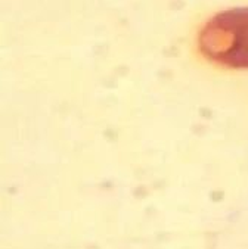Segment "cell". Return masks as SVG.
I'll use <instances>...</instances> for the list:
<instances>
[{
    "label": "cell",
    "mask_w": 248,
    "mask_h": 249,
    "mask_svg": "<svg viewBox=\"0 0 248 249\" xmlns=\"http://www.w3.org/2000/svg\"><path fill=\"white\" fill-rule=\"evenodd\" d=\"M200 52L211 62L248 68V8L220 12L198 34Z\"/></svg>",
    "instance_id": "6da1fadb"
}]
</instances>
